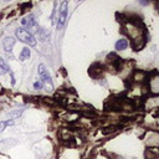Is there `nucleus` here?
Instances as JSON below:
<instances>
[{
    "label": "nucleus",
    "instance_id": "obj_1",
    "mask_svg": "<svg viewBox=\"0 0 159 159\" xmlns=\"http://www.w3.org/2000/svg\"><path fill=\"white\" fill-rule=\"evenodd\" d=\"M15 35H16V37H17L21 42H24V43H26V45H29V46H31V47H34V46L37 45V41H36L35 36H34L32 34H30L29 31H26L25 29H22V27L16 29V30H15Z\"/></svg>",
    "mask_w": 159,
    "mask_h": 159
},
{
    "label": "nucleus",
    "instance_id": "obj_2",
    "mask_svg": "<svg viewBox=\"0 0 159 159\" xmlns=\"http://www.w3.org/2000/svg\"><path fill=\"white\" fill-rule=\"evenodd\" d=\"M21 24H22V26L25 27L26 31L30 30V31H29L30 34L34 35V34L39 32V25H37L35 17H34L32 15H27L26 17H24V19L21 20Z\"/></svg>",
    "mask_w": 159,
    "mask_h": 159
},
{
    "label": "nucleus",
    "instance_id": "obj_3",
    "mask_svg": "<svg viewBox=\"0 0 159 159\" xmlns=\"http://www.w3.org/2000/svg\"><path fill=\"white\" fill-rule=\"evenodd\" d=\"M67 1H62L60 4V7H58V16H57V29L61 30L66 22V19H67Z\"/></svg>",
    "mask_w": 159,
    "mask_h": 159
},
{
    "label": "nucleus",
    "instance_id": "obj_4",
    "mask_svg": "<svg viewBox=\"0 0 159 159\" xmlns=\"http://www.w3.org/2000/svg\"><path fill=\"white\" fill-rule=\"evenodd\" d=\"M37 72H39V76L41 78V82L45 83L47 87H53V83H52V80H51V76L46 68V66L43 63H40L39 67H37Z\"/></svg>",
    "mask_w": 159,
    "mask_h": 159
},
{
    "label": "nucleus",
    "instance_id": "obj_5",
    "mask_svg": "<svg viewBox=\"0 0 159 159\" xmlns=\"http://www.w3.org/2000/svg\"><path fill=\"white\" fill-rule=\"evenodd\" d=\"M15 39L11 37V36H6L4 40H2V47H4V51L10 56L12 57V47L15 45Z\"/></svg>",
    "mask_w": 159,
    "mask_h": 159
},
{
    "label": "nucleus",
    "instance_id": "obj_6",
    "mask_svg": "<svg viewBox=\"0 0 159 159\" xmlns=\"http://www.w3.org/2000/svg\"><path fill=\"white\" fill-rule=\"evenodd\" d=\"M128 47V41L125 39H120L116 42V50L118 51H122V50H125Z\"/></svg>",
    "mask_w": 159,
    "mask_h": 159
},
{
    "label": "nucleus",
    "instance_id": "obj_7",
    "mask_svg": "<svg viewBox=\"0 0 159 159\" xmlns=\"http://www.w3.org/2000/svg\"><path fill=\"white\" fill-rule=\"evenodd\" d=\"M30 56H31V51H30V48H29V47H24V48L21 50V52H20L19 60H20V61H25V60H27Z\"/></svg>",
    "mask_w": 159,
    "mask_h": 159
},
{
    "label": "nucleus",
    "instance_id": "obj_8",
    "mask_svg": "<svg viewBox=\"0 0 159 159\" xmlns=\"http://www.w3.org/2000/svg\"><path fill=\"white\" fill-rule=\"evenodd\" d=\"M9 71H10V68H9L7 63L5 62V60H4L2 57H0V75L4 76V75H6Z\"/></svg>",
    "mask_w": 159,
    "mask_h": 159
},
{
    "label": "nucleus",
    "instance_id": "obj_9",
    "mask_svg": "<svg viewBox=\"0 0 159 159\" xmlns=\"http://www.w3.org/2000/svg\"><path fill=\"white\" fill-rule=\"evenodd\" d=\"M12 124H14V120H10V119H7V120H0V132H2L6 127L12 125Z\"/></svg>",
    "mask_w": 159,
    "mask_h": 159
},
{
    "label": "nucleus",
    "instance_id": "obj_10",
    "mask_svg": "<svg viewBox=\"0 0 159 159\" xmlns=\"http://www.w3.org/2000/svg\"><path fill=\"white\" fill-rule=\"evenodd\" d=\"M34 87H35L36 89H41V88L43 87V83H42L41 81H39V82H35V83H34Z\"/></svg>",
    "mask_w": 159,
    "mask_h": 159
}]
</instances>
